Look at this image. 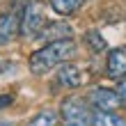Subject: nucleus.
<instances>
[{
	"label": "nucleus",
	"mask_w": 126,
	"mask_h": 126,
	"mask_svg": "<svg viewBox=\"0 0 126 126\" xmlns=\"http://www.w3.org/2000/svg\"><path fill=\"white\" fill-rule=\"evenodd\" d=\"M76 41L73 39H57V41H50L46 44L44 48L34 50L30 55V71L34 76H44L48 73L50 69L60 64H66V60H71L76 55Z\"/></svg>",
	"instance_id": "1"
},
{
	"label": "nucleus",
	"mask_w": 126,
	"mask_h": 126,
	"mask_svg": "<svg viewBox=\"0 0 126 126\" xmlns=\"http://www.w3.org/2000/svg\"><path fill=\"white\" fill-rule=\"evenodd\" d=\"M44 25H46L44 5L39 0H28L25 7H23V14L18 18V32L23 37H37Z\"/></svg>",
	"instance_id": "2"
},
{
	"label": "nucleus",
	"mask_w": 126,
	"mask_h": 126,
	"mask_svg": "<svg viewBox=\"0 0 126 126\" xmlns=\"http://www.w3.org/2000/svg\"><path fill=\"white\" fill-rule=\"evenodd\" d=\"M60 117L64 119L66 126H92V110L78 96H69L62 101Z\"/></svg>",
	"instance_id": "3"
},
{
	"label": "nucleus",
	"mask_w": 126,
	"mask_h": 126,
	"mask_svg": "<svg viewBox=\"0 0 126 126\" xmlns=\"http://www.w3.org/2000/svg\"><path fill=\"white\" fill-rule=\"evenodd\" d=\"M87 101H90L96 110H101V112H115V110L122 106L117 92L108 90V87H94V90L87 94Z\"/></svg>",
	"instance_id": "4"
},
{
	"label": "nucleus",
	"mask_w": 126,
	"mask_h": 126,
	"mask_svg": "<svg viewBox=\"0 0 126 126\" xmlns=\"http://www.w3.org/2000/svg\"><path fill=\"white\" fill-rule=\"evenodd\" d=\"M106 71H108V76H110V78H115V80L126 78V46L112 48V50L108 53Z\"/></svg>",
	"instance_id": "5"
},
{
	"label": "nucleus",
	"mask_w": 126,
	"mask_h": 126,
	"mask_svg": "<svg viewBox=\"0 0 126 126\" xmlns=\"http://www.w3.org/2000/svg\"><path fill=\"white\" fill-rule=\"evenodd\" d=\"M85 80H87L85 71L76 64H62V69L57 71V83L62 87H71L73 90V87H80Z\"/></svg>",
	"instance_id": "6"
},
{
	"label": "nucleus",
	"mask_w": 126,
	"mask_h": 126,
	"mask_svg": "<svg viewBox=\"0 0 126 126\" xmlns=\"http://www.w3.org/2000/svg\"><path fill=\"white\" fill-rule=\"evenodd\" d=\"M18 34V16L16 14H2L0 16V48L9 46Z\"/></svg>",
	"instance_id": "7"
},
{
	"label": "nucleus",
	"mask_w": 126,
	"mask_h": 126,
	"mask_svg": "<svg viewBox=\"0 0 126 126\" xmlns=\"http://www.w3.org/2000/svg\"><path fill=\"white\" fill-rule=\"evenodd\" d=\"M69 34H71L69 25H64V23H48V21H46V25L39 30L37 39L50 44V41H57V39H69Z\"/></svg>",
	"instance_id": "8"
},
{
	"label": "nucleus",
	"mask_w": 126,
	"mask_h": 126,
	"mask_svg": "<svg viewBox=\"0 0 126 126\" xmlns=\"http://www.w3.org/2000/svg\"><path fill=\"white\" fill-rule=\"evenodd\" d=\"M92 126H126V119L115 112H92Z\"/></svg>",
	"instance_id": "9"
},
{
	"label": "nucleus",
	"mask_w": 126,
	"mask_h": 126,
	"mask_svg": "<svg viewBox=\"0 0 126 126\" xmlns=\"http://www.w3.org/2000/svg\"><path fill=\"white\" fill-rule=\"evenodd\" d=\"M50 7L57 12V14H62V16H69V14H73L80 7V2L83 0H48Z\"/></svg>",
	"instance_id": "10"
},
{
	"label": "nucleus",
	"mask_w": 126,
	"mask_h": 126,
	"mask_svg": "<svg viewBox=\"0 0 126 126\" xmlns=\"http://www.w3.org/2000/svg\"><path fill=\"white\" fill-rule=\"evenodd\" d=\"M55 124H57V115L53 110H44V112H39L28 126H55Z\"/></svg>",
	"instance_id": "11"
},
{
	"label": "nucleus",
	"mask_w": 126,
	"mask_h": 126,
	"mask_svg": "<svg viewBox=\"0 0 126 126\" xmlns=\"http://www.w3.org/2000/svg\"><path fill=\"white\" fill-rule=\"evenodd\" d=\"M85 39H87V46H90L94 53H99V50L106 48V39H103V37L96 32V30H90V32L85 34Z\"/></svg>",
	"instance_id": "12"
},
{
	"label": "nucleus",
	"mask_w": 126,
	"mask_h": 126,
	"mask_svg": "<svg viewBox=\"0 0 126 126\" xmlns=\"http://www.w3.org/2000/svg\"><path fill=\"white\" fill-rule=\"evenodd\" d=\"M117 96H119V103L126 106V80H122L119 87H117Z\"/></svg>",
	"instance_id": "13"
},
{
	"label": "nucleus",
	"mask_w": 126,
	"mask_h": 126,
	"mask_svg": "<svg viewBox=\"0 0 126 126\" xmlns=\"http://www.w3.org/2000/svg\"><path fill=\"white\" fill-rule=\"evenodd\" d=\"M12 101H14L12 94H0V110L7 108V106H12Z\"/></svg>",
	"instance_id": "14"
},
{
	"label": "nucleus",
	"mask_w": 126,
	"mask_h": 126,
	"mask_svg": "<svg viewBox=\"0 0 126 126\" xmlns=\"http://www.w3.org/2000/svg\"><path fill=\"white\" fill-rule=\"evenodd\" d=\"M0 126H14L12 122H7V119H0Z\"/></svg>",
	"instance_id": "15"
}]
</instances>
